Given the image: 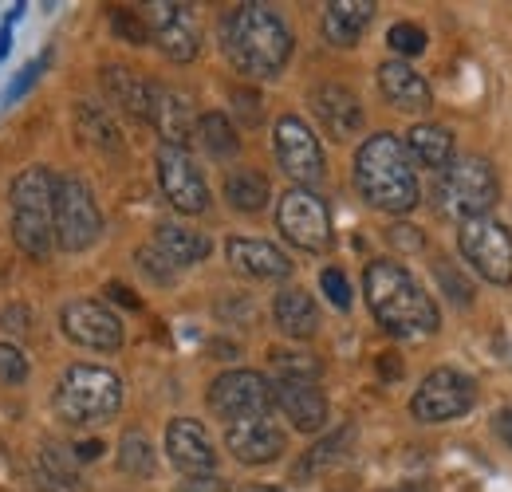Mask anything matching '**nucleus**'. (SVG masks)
<instances>
[{"mask_svg": "<svg viewBox=\"0 0 512 492\" xmlns=\"http://www.w3.org/2000/svg\"><path fill=\"white\" fill-rule=\"evenodd\" d=\"M221 44L241 75L276 79L292 56V32L268 4H237L221 20Z\"/></svg>", "mask_w": 512, "mask_h": 492, "instance_id": "obj_1", "label": "nucleus"}, {"mask_svg": "<svg viewBox=\"0 0 512 492\" xmlns=\"http://www.w3.org/2000/svg\"><path fill=\"white\" fill-rule=\"evenodd\" d=\"M363 292H367V308L383 323L390 335L402 339H418V335H434L438 331V308L426 296V288L394 260H371L367 276H363Z\"/></svg>", "mask_w": 512, "mask_h": 492, "instance_id": "obj_2", "label": "nucleus"}, {"mask_svg": "<svg viewBox=\"0 0 512 492\" xmlns=\"http://www.w3.org/2000/svg\"><path fill=\"white\" fill-rule=\"evenodd\" d=\"M355 185L367 205L383 213H410L418 205V178L410 154L394 134H371L355 154Z\"/></svg>", "mask_w": 512, "mask_h": 492, "instance_id": "obj_3", "label": "nucleus"}, {"mask_svg": "<svg viewBox=\"0 0 512 492\" xmlns=\"http://www.w3.org/2000/svg\"><path fill=\"white\" fill-rule=\"evenodd\" d=\"M12 237L32 260H44L56 241V178L48 166H28L12 182Z\"/></svg>", "mask_w": 512, "mask_h": 492, "instance_id": "obj_4", "label": "nucleus"}, {"mask_svg": "<svg viewBox=\"0 0 512 492\" xmlns=\"http://www.w3.org/2000/svg\"><path fill=\"white\" fill-rule=\"evenodd\" d=\"M123 406V382L107 367H67L56 386V410L71 426H95L115 418Z\"/></svg>", "mask_w": 512, "mask_h": 492, "instance_id": "obj_5", "label": "nucleus"}, {"mask_svg": "<svg viewBox=\"0 0 512 492\" xmlns=\"http://www.w3.org/2000/svg\"><path fill=\"white\" fill-rule=\"evenodd\" d=\"M497 193H501V185H497L493 166L477 154H465V158H453L438 174L434 205H438V213H446L453 221H473L497 205Z\"/></svg>", "mask_w": 512, "mask_h": 492, "instance_id": "obj_6", "label": "nucleus"}, {"mask_svg": "<svg viewBox=\"0 0 512 492\" xmlns=\"http://www.w3.org/2000/svg\"><path fill=\"white\" fill-rule=\"evenodd\" d=\"M103 217L83 178L64 174L56 178V245L64 252H83L99 241Z\"/></svg>", "mask_w": 512, "mask_h": 492, "instance_id": "obj_7", "label": "nucleus"}, {"mask_svg": "<svg viewBox=\"0 0 512 492\" xmlns=\"http://www.w3.org/2000/svg\"><path fill=\"white\" fill-rule=\"evenodd\" d=\"M457 248L465 264H473V272L485 276L489 284H512V233L501 221L493 217L461 221Z\"/></svg>", "mask_w": 512, "mask_h": 492, "instance_id": "obj_8", "label": "nucleus"}, {"mask_svg": "<svg viewBox=\"0 0 512 492\" xmlns=\"http://www.w3.org/2000/svg\"><path fill=\"white\" fill-rule=\"evenodd\" d=\"M473 382L461 374V370L438 367L422 378V386L414 390V402H410V414L426 426H438V422H453L461 414L473 410Z\"/></svg>", "mask_w": 512, "mask_h": 492, "instance_id": "obj_9", "label": "nucleus"}, {"mask_svg": "<svg viewBox=\"0 0 512 492\" xmlns=\"http://www.w3.org/2000/svg\"><path fill=\"white\" fill-rule=\"evenodd\" d=\"M209 410L229 426L245 418H264L272 410V382L256 370H225L209 386Z\"/></svg>", "mask_w": 512, "mask_h": 492, "instance_id": "obj_10", "label": "nucleus"}, {"mask_svg": "<svg viewBox=\"0 0 512 492\" xmlns=\"http://www.w3.org/2000/svg\"><path fill=\"white\" fill-rule=\"evenodd\" d=\"M276 225L280 233L304 252H323L331 245V213L312 189H288L276 205Z\"/></svg>", "mask_w": 512, "mask_h": 492, "instance_id": "obj_11", "label": "nucleus"}, {"mask_svg": "<svg viewBox=\"0 0 512 492\" xmlns=\"http://www.w3.org/2000/svg\"><path fill=\"white\" fill-rule=\"evenodd\" d=\"M276 162H280V170L292 178V182L300 185V189H308V185H316L323 178V150H320V138L312 134V126L304 123V119H296V115H284L280 123H276Z\"/></svg>", "mask_w": 512, "mask_h": 492, "instance_id": "obj_12", "label": "nucleus"}, {"mask_svg": "<svg viewBox=\"0 0 512 492\" xmlns=\"http://www.w3.org/2000/svg\"><path fill=\"white\" fill-rule=\"evenodd\" d=\"M146 28L154 36V44L162 48V56L174 63H190L201 48V28H197V12L190 4H150L146 8Z\"/></svg>", "mask_w": 512, "mask_h": 492, "instance_id": "obj_13", "label": "nucleus"}, {"mask_svg": "<svg viewBox=\"0 0 512 492\" xmlns=\"http://www.w3.org/2000/svg\"><path fill=\"white\" fill-rule=\"evenodd\" d=\"M158 182L166 201L178 213H205L209 205V185L201 178V170L193 166V158L178 146H162L158 150Z\"/></svg>", "mask_w": 512, "mask_h": 492, "instance_id": "obj_14", "label": "nucleus"}, {"mask_svg": "<svg viewBox=\"0 0 512 492\" xmlns=\"http://www.w3.org/2000/svg\"><path fill=\"white\" fill-rule=\"evenodd\" d=\"M60 323H64V335L71 343L91 347V351H119V343H123L119 315L107 308V304H99V300H75V304H67Z\"/></svg>", "mask_w": 512, "mask_h": 492, "instance_id": "obj_15", "label": "nucleus"}, {"mask_svg": "<svg viewBox=\"0 0 512 492\" xmlns=\"http://www.w3.org/2000/svg\"><path fill=\"white\" fill-rule=\"evenodd\" d=\"M166 453H170V461L182 473H190L193 481L197 477H209L217 469L213 441H209V433L201 430V422H193V418H174L170 422V430H166Z\"/></svg>", "mask_w": 512, "mask_h": 492, "instance_id": "obj_16", "label": "nucleus"}, {"mask_svg": "<svg viewBox=\"0 0 512 492\" xmlns=\"http://www.w3.org/2000/svg\"><path fill=\"white\" fill-rule=\"evenodd\" d=\"M272 402L284 410V418L304 433H316L327 426V398L316 382L304 378H280L272 386Z\"/></svg>", "mask_w": 512, "mask_h": 492, "instance_id": "obj_17", "label": "nucleus"}, {"mask_svg": "<svg viewBox=\"0 0 512 492\" xmlns=\"http://www.w3.org/2000/svg\"><path fill=\"white\" fill-rule=\"evenodd\" d=\"M225 445L241 465H268L284 453V433L276 430V422L264 414V418L233 422L225 433Z\"/></svg>", "mask_w": 512, "mask_h": 492, "instance_id": "obj_18", "label": "nucleus"}, {"mask_svg": "<svg viewBox=\"0 0 512 492\" xmlns=\"http://www.w3.org/2000/svg\"><path fill=\"white\" fill-rule=\"evenodd\" d=\"M312 111H316V119L335 142L355 138L363 130V103L339 83H323V87L312 91Z\"/></svg>", "mask_w": 512, "mask_h": 492, "instance_id": "obj_19", "label": "nucleus"}, {"mask_svg": "<svg viewBox=\"0 0 512 492\" xmlns=\"http://www.w3.org/2000/svg\"><path fill=\"white\" fill-rule=\"evenodd\" d=\"M150 123L158 126L166 146H178V150H186V142L197 130L193 103L182 91H174V87H154V95H150Z\"/></svg>", "mask_w": 512, "mask_h": 492, "instance_id": "obj_20", "label": "nucleus"}, {"mask_svg": "<svg viewBox=\"0 0 512 492\" xmlns=\"http://www.w3.org/2000/svg\"><path fill=\"white\" fill-rule=\"evenodd\" d=\"M379 87H383L386 103L398 107V111H406V115H418V111H426L434 103L430 83L402 60H386L379 67Z\"/></svg>", "mask_w": 512, "mask_h": 492, "instance_id": "obj_21", "label": "nucleus"}, {"mask_svg": "<svg viewBox=\"0 0 512 492\" xmlns=\"http://www.w3.org/2000/svg\"><path fill=\"white\" fill-rule=\"evenodd\" d=\"M225 256L237 272L253 276V280H284L292 272V260L268 241H249V237H233L225 245Z\"/></svg>", "mask_w": 512, "mask_h": 492, "instance_id": "obj_22", "label": "nucleus"}, {"mask_svg": "<svg viewBox=\"0 0 512 492\" xmlns=\"http://www.w3.org/2000/svg\"><path fill=\"white\" fill-rule=\"evenodd\" d=\"M371 20H375L371 0H331L323 8V36L335 48H355Z\"/></svg>", "mask_w": 512, "mask_h": 492, "instance_id": "obj_23", "label": "nucleus"}, {"mask_svg": "<svg viewBox=\"0 0 512 492\" xmlns=\"http://www.w3.org/2000/svg\"><path fill=\"white\" fill-rule=\"evenodd\" d=\"M103 91L115 107H123L134 119H146L150 123V95H154V83H146L142 75H134L130 67H103Z\"/></svg>", "mask_w": 512, "mask_h": 492, "instance_id": "obj_24", "label": "nucleus"}, {"mask_svg": "<svg viewBox=\"0 0 512 492\" xmlns=\"http://www.w3.org/2000/svg\"><path fill=\"white\" fill-rule=\"evenodd\" d=\"M272 319H276V327H280L288 339H312V335H316V327H320L316 300H312L308 292H300V288H288V292H280V296H276V304H272Z\"/></svg>", "mask_w": 512, "mask_h": 492, "instance_id": "obj_25", "label": "nucleus"}, {"mask_svg": "<svg viewBox=\"0 0 512 492\" xmlns=\"http://www.w3.org/2000/svg\"><path fill=\"white\" fill-rule=\"evenodd\" d=\"M406 146H410V154H414L422 166H430V170H438V174L453 162V134L438 123H418L406 134Z\"/></svg>", "mask_w": 512, "mask_h": 492, "instance_id": "obj_26", "label": "nucleus"}, {"mask_svg": "<svg viewBox=\"0 0 512 492\" xmlns=\"http://www.w3.org/2000/svg\"><path fill=\"white\" fill-rule=\"evenodd\" d=\"M158 252L174 264V268H190L197 260H205L209 256V237H201V233H193L186 225H158Z\"/></svg>", "mask_w": 512, "mask_h": 492, "instance_id": "obj_27", "label": "nucleus"}, {"mask_svg": "<svg viewBox=\"0 0 512 492\" xmlns=\"http://www.w3.org/2000/svg\"><path fill=\"white\" fill-rule=\"evenodd\" d=\"M351 441H355V426H343V430L327 433L323 441H316V445L304 453V461L296 465V481L316 477V473H323V469H331L335 461H343L347 449H351Z\"/></svg>", "mask_w": 512, "mask_h": 492, "instance_id": "obj_28", "label": "nucleus"}, {"mask_svg": "<svg viewBox=\"0 0 512 492\" xmlns=\"http://www.w3.org/2000/svg\"><path fill=\"white\" fill-rule=\"evenodd\" d=\"M225 201L241 213H260L268 205V178L256 170H233L225 178Z\"/></svg>", "mask_w": 512, "mask_h": 492, "instance_id": "obj_29", "label": "nucleus"}, {"mask_svg": "<svg viewBox=\"0 0 512 492\" xmlns=\"http://www.w3.org/2000/svg\"><path fill=\"white\" fill-rule=\"evenodd\" d=\"M36 492H87L71 457H64L60 449H44L40 453V477H36Z\"/></svg>", "mask_w": 512, "mask_h": 492, "instance_id": "obj_30", "label": "nucleus"}, {"mask_svg": "<svg viewBox=\"0 0 512 492\" xmlns=\"http://www.w3.org/2000/svg\"><path fill=\"white\" fill-rule=\"evenodd\" d=\"M197 138H201V146L213 154V158H233L237 154V130H233V123L225 119V115H201L197 119Z\"/></svg>", "mask_w": 512, "mask_h": 492, "instance_id": "obj_31", "label": "nucleus"}, {"mask_svg": "<svg viewBox=\"0 0 512 492\" xmlns=\"http://www.w3.org/2000/svg\"><path fill=\"white\" fill-rule=\"evenodd\" d=\"M119 469L130 477H150L154 473V449L142 433H127L119 441Z\"/></svg>", "mask_w": 512, "mask_h": 492, "instance_id": "obj_32", "label": "nucleus"}, {"mask_svg": "<svg viewBox=\"0 0 512 492\" xmlns=\"http://www.w3.org/2000/svg\"><path fill=\"white\" fill-rule=\"evenodd\" d=\"M386 44H390V52H398V56H422V52H426V32H422L418 24H410V20H402V24H394V28L386 32Z\"/></svg>", "mask_w": 512, "mask_h": 492, "instance_id": "obj_33", "label": "nucleus"}, {"mask_svg": "<svg viewBox=\"0 0 512 492\" xmlns=\"http://www.w3.org/2000/svg\"><path fill=\"white\" fill-rule=\"evenodd\" d=\"M111 28H115L119 40H127V44H134V48H142V44L150 40L146 20H142L138 12H130V8H115V12H111Z\"/></svg>", "mask_w": 512, "mask_h": 492, "instance_id": "obj_34", "label": "nucleus"}, {"mask_svg": "<svg viewBox=\"0 0 512 492\" xmlns=\"http://www.w3.org/2000/svg\"><path fill=\"white\" fill-rule=\"evenodd\" d=\"M79 126H83L87 134H95V142H99L103 150H119V130L111 126L107 115H99L95 107H79Z\"/></svg>", "mask_w": 512, "mask_h": 492, "instance_id": "obj_35", "label": "nucleus"}, {"mask_svg": "<svg viewBox=\"0 0 512 492\" xmlns=\"http://www.w3.org/2000/svg\"><path fill=\"white\" fill-rule=\"evenodd\" d=\"M0 382H4V386L28 382V359H24V351L12 347V343H0Z\"/></svg>", "mask_w": 512, "mask_h": 492, "instance_id": "obj_36", "label": "nucleus"}, {"mask_svg": "<svg viewBox=\"0 0 512 492\" xmlns=\"http://www.w3.org/2000/svg\"><path fill=\"white\" fill-rule=\"evenodd\" d=\"M272 359H276V367H280V378H304V382H316V374H320V363H312V355H288V351H276Z\"/></svg>", "mask_w": 512, "mask_h": 492, "instance_id": "obj_37", "label": "nucleus"}, {"mask_svg": "<svg viewBox=\"0 0 512 492\" xmlns=\"http://www.w3.org/2000/svg\"><path fill=\"white\" fill-rule=\"evenodd\" d=\"M320 288H323V296H327L339 311L351 308V284H347V276H343L339 268H323Z\"/></svg>", "mask_w": 512, "mask_h": 492, "instance_id": "obj_38", "label": "nucleus"}, {"mask_svg": "<svg viewBox=\"0 0 512 492\" xmlns=\"http://www.w3.org/2000/svg\"><path fill=\"white\" fill-rule=\"evenodd\" d=\"M138 264H142V272H146V276H154L158 284H170V280H174V264L158 252V245L142 248V252H138Z\"/></svg>", "mask_w": 512, "mask_h": 492, "instance_id": "obj_39", "label": "nucleus"}, {"mask_svg": "<svg viewBox=\"0 0 512 492\" xmlns=\"http://www.w3.org/2000/svg\"><path fill=\"white\" fill-rule=\"evenodd\" d=\"M40 71H44V60L28 63V67L20 71V79H16V83H12L8 91H4V103H16V99H20V95H24V91H28V87H32L36 79H40Z\"/></svg>", "mask_w": 512, "mask_h": 492, "instance_id": "obj_40", "label": "nucleus"}, {"mask_svg": "<svg viewBox=\"0 0 512 492\" xmlns=\"http://www.w3.org/2000/svg\"><path fill=\"white\" fill-rule=\"evenodd\" d=\"M438 272H442V284H446V288H449V296H453L457 304H469V300H473V288H469L465 280H457V276L449 272V264H446V260L438 264Z\"/></svg>", "mask_w": 512, "mask_h": 492, "instance_id": "obj_41", "label": "nucleus"}, {"mask_svg": "<svg viewBox=\"0 0 512 492\" xmlns=\"http://www.w3.org/2000/svg\"><path fill=\"white\" fill-rule=\"evenodd\" d=\"M233 103H237V115L249 126L260 123V99H256L253 91H233Z\"/></svg>", "mask_w": 512, "mask_h": 492, "instance_id": "obj_42", "label": "nucleus"}, {"mask_svg": "<svg viewBox=\"0 0 512 492\" xmlns=\"http://www.w3.org/2000/svg\"><path fill=\"white\" fill-rule=\"evenodd\" d=\"M390 245L394 248H422V233L414 225H394L390 229Z\"/></svg>", "mask_w": 512, "mask_h": 492, "instance_id": "obj_43", "label": "nucleus"}, {"mask_svg": "<svg viewBox=\"0 0 512 492\" xmlns=\"http://www.w3.org/2000/svg\"><path fill=\"white\" fill-rule=\"evenodd\" d=\"M0 323H4L8 331L24 335V331H28V327H24V323H28V311H24V308H4V315H0Z\"/></svg>", "mask_w": 512, "mask_h": 492, "instance_id": "obj_44", "label": "nucleus"}, {"mask_svg": "<svg viewBox=\"0 0 512 492\" xmlns=\"http://www.w3.org/2000/svg\"><path fill=\"white\" fill-rule=\"evenodd\" d=\"M178 492H225V485H221V481H213V477H197V481L182 485Z\"/></svg>", "mask_w": 512, "mask_h": 492, "instance_id": "obj_45", "label": "nucleus"}, {"mask_svg": "<svg viewBox=\"0 0 512 492\" xmlns=\"http://www.w3.org/2000/svg\"><path fill=\"white\" fill-rule=\"evenodd\" d=\"M99 453H103V445H99V441H83V445H75V453H71V457H75V461H95Z\"/></svg>", "mask_w": 512, "mask_h": 492, "instance_id": "obj_46", "label": "nucleus"}, {"mask_svg": "<svg viewBox=\"0 0 512 492\" xmlns=\"http://www.w3.org/2000/svg\"><path fill=\"white\" fill-rule=\"evenodd\" d=\"M107 296H111V300H119V304H127V308H138V296H134L130 288H123V284H111V288H107Z\"/></svg>", "mask_w": 512, "mask_h": 492, "instance_id": "obj_47", "label": "nucleus"}, {"mask_svg": "<svg viewBox=\"0 0 512 492\" xmlns=\"http://www.w3.org/2000/svg\"><path fill=\"white\" fill-rule=\"evenodd\" d=\"M493 426H497V433H501V437H505V445H509V449H512V410H501V414H497V422H493Z\"/></svg>", "mask_w": 512, "mask_h": 492, "instance_id": "obj_48", "label": "nucleus"}, {"mask_svg": "<svg viewBox=\"0 0 512 492\" xmlns=\"http://www.w3.org/2000/svg\"><path fill=\"white\" fill-rule=\"evenodd\" d=\"M394 359H398V355H383V359H379V370H383L386 378H398V374H402V367H398Z\"/></svg>", "mask_w": 512, "mask_h": 492, "instance_id": "obj_49", "label": "nucleus"}, {"mask_svg": "<svg viewBox=\"0 0 512 492\" xmlns=\"http://www.w3.org/2000/svg\"><path fill=\"white\" fill-rule=\"evenodd\" d=\"M8 40H12V24H0V60L8 52Z\"/></svg>", "mask_w": 512, "mask_h": 492, "instance_id": "obj_50", "label": "nucleus"}, {"mask_svg": "<svg viewBox=\"0 0 512 492\" xmlns=\"http://www.w3.org/2000/svg\"><path fill=\"white\" fill-rule=\"evenodd\" d=\"M245 492H280V489H268V485H253V489H245Z\"/></svg>", "mask_w": 512, "mask_h": 492, "instance_id": "obj_51", "label": "nucleus"}, {"mask_svg": "<svg viewBox=\"0 0 512 492\" xmlns=\"http://www.w3.org/2000/svg\"><path fill=\"white\" fill-rule=\"evenodd\" d=\"M386 492H422V489H410V485H406V489H386Z\"/></svg>", "mask_w": 512, "mask_h": 492, "instance_id": "obj_52", "label": "nucleus"}]
</instances>
